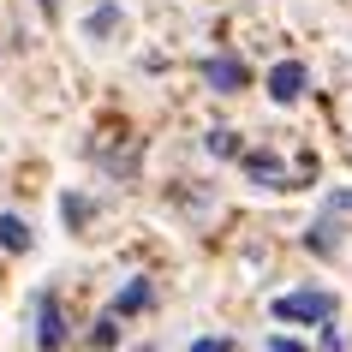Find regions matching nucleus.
<instances>
[{"instance_id":"nucleus-12","label":"nucleus","mask_w":352,"mask_h":352,"mask_svg":"<svg viewBox=\"0 0 352 352\" xmlns=\"http://www.w3.org/2000/svg\"><path fill=\"white\" fill-rule=\"evenodd\" d=\"M60 209H66V221H72V227H84V221H90V204H84V197H66Z\"/></svg>"},{"instance_id":"nucleus-5","label":"nucleus","mask_w":352,"mask_h":352,"mask_svg":"<svg viewBox=\"0 0 352 352\" xmlns=\"http://www.w3.org/2000/svg\"><path fill=\"white\" fill-rule=\"evenodd\" d=\"M305 90H311V72H305L298 60H280V66H269V96H275V102H298Z\"/></svg>"},{"instance_id":"nucleus-2","label":"nucleus","mask_w":352,"mask_h":352,"mask_svg":"<svg viewBox=\"0 0 352 352\" xmlns=\"http://www.w3.org/2000/svg\"><path fill=\"white\" fill-rule=\"evenodd\" d=\"M275 316L280 322H329L334 316V293H280Z\"/></svg>"},{"instance_id":"nucleus-8","label":"nucleus","mask_w":352,"mask_h":352,"mask_svg":"<svg viewBox=\"0 0 352 352\" xmlns=\"http://www.w3.org/2000/svg\"><path fill=\"white\" fill-rule=\"evenodd\" d=\"M316 251V257H329V251H340V221H316L311 227V239H305Z\"/></svg>"},{"instance_id":"nucleus-16","label":"nucleus","mask_w":352,"mask_h":352,"mask_svg":"<svg viewBox=\"0 0 352 352\" xmlns=\"http://www.w3.org/2000/svg\"><path fill=\"white\" fill-rule=\"evenodd\" d=\"M269 352H305V346H298V340H287V334H275V340H269Z\"/></svg>"},{"instance_id":"nucleus-14","label":"nucleus","mask_w":352,"mask_h":352,"mask_svg":"<svg viewBox=\"0 0 352 352\" xmlns=\"http://www.w3.org/2000/svg\"><path fill=\"white\" fill-rule=\"evenodd\" d=\"M322 352H346V334H334V329H322V340H316Z\"/></svg>"},{"instance_id":"nucleus-9","label":"nucleus","mask_w":352,"mask_h":352,"mask_svg":"<svg viewBox=\"0 0 352 352\" xmlns=\"http://www.w3.org/2000/svg\"><path fill=\"white\" fill-rule=\"evenodd\" d=\"M0 245H6V251H30V227H24L19 215H0Z\"/></svg>"},{"instance_id":"nucleus-3","label":"nucleus","mask_w":352,"mask_h":352,"mask_svg":"<svg viewBox=\"0 0 352 352\" xmlns=\"http://www.w3.org/2000/svg\"><path fill=\"white\" fill-rule=\"evenodd\" d=\"M36 346L42 352H60V346H66V311H60L54 293H36Z\"/></svg>"},{"instance_id":"nucleus-6","label":"nucleus","mask_w":352,"mask_h":352,"mask_svg":"<svg viewBox=\"0 0 352 352\" xmlns=\"http://www.w3.org/2000/svg\"><path fill=\"white\" fill-rule=\"evenodd\" d=\"M149 305H155V280H126V287H120V298H113V311L108 316H138V311H149Z\"/></svg>"},{"instance_id":"nucleus-10","label":"nucleus","mask_w":352,"mask_h":352,"mask_svg":"<svg viewBox=\"0 0 352 352\" xmlns=\"http://www.w3.org/2000/svg\"><path fill=\"white\" fill-rule=\"evenodd\" d=\"M209 155H221V162H227V155H239V131L215 126V131H209Z\"/></svg>"},{"instance_id":"nucleus-4","label":"nucleus","mask_w":352,"mask_h":352,"mask_svg":"<svg viewBox=\"0 0 352 352\" xmlns=\"http://www.w3.org/2000/svg\"><path fill=\"white\" fill-rule=\"evenodd\" d=\"M204 84H209V90H215V96H239L245 90V84H251V72H245V60H204Z\"/></svg>"},{"instance_id":"nucleus-1","label":"nucleus","mask_w":352,"mask_h":352,"mask_svg":"<svg viewBox=\"0 0 352 352\" xmlns=\"http://www.w3.org/2000/svg\"><path fill=\"white\" fill-rule=\"evenodd\" d=\"M316 162H298V167H280L275 155H245V179L263 191H293V179H311Z\"/></svg>"},{"instance_id":"nucleus-13","label":"nucleus","mask_w":352,"mask_h":352,"mask_svg":"<svg viewBox=\"0 0 352 352\" xmlns=\"http://www.w3.org/2000/svg\"><path fill=\"white\" fill-rule=\"evenodd\" d=\"M191 352H233V340L227 334H209V340H191Z\"/></svg>"},{"instance_id":"nucleus-11","label":"nucleus","mask_w":352,"mask_h":352,"mask_svg":"<svg viewBox=\"0 0 352 352\" xmlns=\"http://www.w3.org/2000/svg\"><path fill=\"white\" fill-rule=\"evenodd\" d=\"M90 36H113L120 30V6H102V12H90V24H84Z\"/></svg>"},{"instance_id":"nucleus-15","label":"nucleus","mask_w":352,"mask_h":352,"mask_svg":"<svg viewBox=\"0 0 352 352\" xmlns=\"http://www.w3.org/2000/svg\"><path fill=\"white\" fill-rule=\"evenodd\" d=\"M329 215H352V191H334V197H329Z\"/></svg>"},{"instance_id":"nucleus-7","label":"nucleus","mask_w":352,"mask_h":352,"mask_svg":"<svg viewBox=\"0 0 352 352\" xmlns=\"http://www.w3.org/2000/svg\"><path fill=\"white\" fill-rule=\"evenodd\" d=\"M84 340H90L96 352H113V346H120V316H102V322H90V329H84Z\"/></svg>"}]
</instances>
